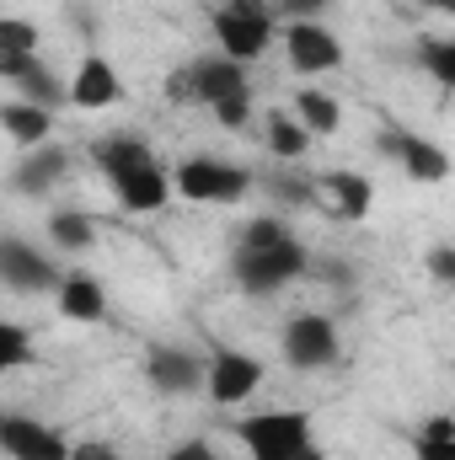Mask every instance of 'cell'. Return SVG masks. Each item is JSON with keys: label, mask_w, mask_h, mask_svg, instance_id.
Segmentation results:
<instances>
[{"label": "cell", "mask_w": 455, "mask_h": 460, "mask_svg": "<svg viewBox=\"0 0 455 460\" xmlns=\"http://www.w3.org/2000/svg\"><path fill=\"white\" fill-rule=\"evenodd\" d=\"M311 268H317V257L290 235V241H279V246H257V252H230V284L246 295V300H273V295H284L290 284H300V279H311Z\"/></svg>", "instance_id": "obj_1"}, {"label": "cell", "mask_w": 455, "mask_h": 460, "mask_svg": "<svg viewBox=\"0 0 455 460\" xmlns=\"http://www.w3.org/2000/svg\"><path fill=\"white\" fill-rule=\"evenodd\" d=\"M236 439L246 460H295L300 450L317 445V423L306 407H268V412L236 418Z\"/></svg>", "instance_id": "obj_2"}, {"label": "cell", "mask_w": 455, "mask_h": 460, "mask_svg": "<svg viewBox=\"0 0 455 460\" xmlns=\"http://www.w3.org/2000/svg\"><path fill=\"white\" fill-rule=\"evenodd\" d=\"M172 188H177V199H188V204H215V209H226V204H241V199L257 188V177H252L246 166H236V161H220V155H188V161L172 166Z\"/></svg>", "instance_id": "obj_3"}, {"label": "cell", "mask_w": 455, "mask_h": 460, "mask_svg": "<svg viewBox=\"0 0 455 460\" xmlns=\"http://www.w3.org/2000/svg\"><path fill=\"white\" fill-rule=\"evenodd\" d=\"M166 97L199 102V108H220L230 97H252V81H246L241 59H230V54H199L183 75L166 81Z\"/></svg>", "instance_id": "obj_4"}, {"label": "cell", "mask_w": 455, "mask_h": 460, "mask_svg": "<svg viewBox=\"0 0 455 460\" xmlns=\"http://www.w3.org/2000/svg\"><path fill=\"white\" fill-rule=\"evenodd\" d=\"M210 27H215L220 54L246 65V59L268 54V43H273V0H226V5H215Z\"/></svg>", "instance_id": "obj_5"}, {"label": "cell", "mask_w": 455, "mask_h": 460, "mask_svg": "<svg viewBox=\"0 0 455 460\" xmlns=\"http://www.w3.org/2000/svg\"><path fill=\"white\" fill-rule=\"evenodd\" d=\"M279 353H284V364H290V369H300V375L333 369V364H338V353H343L338 322H333V316H322V311H300V316H290V322H284V332H279Z\"/></svg>", "instance_id": "obj_6"}, {"label": "cell", "mask_w": 455, "mask_h": 460, "mask_svg": "<svg viewBox=\"0 0 455 460\" xmlns=\"http://www.w3.org/2000/svg\"><path fill=\"white\" fill-rule=\"evenodd\" d=\"M145 380L156 396H193L210 385V358L188 343H150L145 348Z\"/></svg>", "instance_id": "obj_7"}, {"label": "cell", "mask_w": 455, "mask_h": 460, "mask_svg": "<svg viewBox=\"0 0 455 460\" xmlns=\"http://www.w3.org/2000/svg\"><path fill=\"white\" fill-rule=\"evenodd\" d=\"M0 279H5L11 295H59L65 268L43 246H27L22 235H5L0 241Z\"/></svg>", "instance_id": "obj_8"}, {"label": "cell", "mask_w": 455, "mask_h": 460, "mask_svg": "<svg viewBox=\"0 0 455 460\" xmlns=\"http://www.w3.org/2000/svg\"><path fill=\"white\" fill-rule=\"evenodd\" d=\"M263 380H268V369H263L257 353H246V348H215L210 353V385H204V396L215 407H236V402L257 396Z\"/></svg>", "instance_id": "obj_9"}, {"label": "cell", "mask_w": 455, "mask_h": 460, "mask_svg": "<svg viewBox=\"0 0 455 460\" xmlns=\"http://www.w3.org/2000/svg\"><path fill=\"white\" fill-rule=\"evenodd\" d=\"M375 150H380V155H391V161L407 172V182H418V188H440V182L451 177V155H445L440 145H429L424 134H407V128H380Z\"/></svg>", "instance_id": "obj_10"}, {"label": "cell", "mask_w": 455, "mask_h": 460, "mask_svg": "<svg viewBox=\"0 0 455 460\" xmlns=\"http://www.w3.org/2000/svg\"><path fill=\"white\" fill-rule=\"evenodd\" d=\"M0 445H5L11 460H70V450H76V439L65 429L38 423L27 412H5L0 418Z\"/></svg>", "instance_id": "obj_11"}, {"label": "cell", "mask_w": 455, "mask_h": 460, "mask_svg": "<svg viewBox=\"0 0 455 460\" xmlns=\"http://www.w3.org/2000/svg\"><path fill=\"white\" fill-rule=\"evenodd\" d=\"M284 54H290V70L295 75H333L343 65L338 32L322 27V22H290L284 27Z\"/></svg>", "instance_id": "obj_12"}, {"label": "cell", "mask_w": 455, "mask_h": 460, "mask_svg": "<svg viewBox=\"0 0 455 460\" xmlns=\"http://www.w3.org/2000/svg\"><path fill=\"white\" fill-rule=\"evenodd\" d=\"M108 188H113L118 209H129V215H156V209H166V199L177 193V188H172V172H166L161 161H145V166L118 172V177H108Z\"/></svg>", "instance_id": "obj_13"}, {"label": "cell", "mask_w": 455, "mask_h": 460, "mask_svg": "<svg viewBox=\"0 0 455 460\" xmlns=\"http://www.w3.org/2000/svg\"><path fill=\"white\" fill-rule=\"evenodd\" d=\"M70 172V150L65 145H38V150H22V161L11 166V193L16 199H38L49 188H59Z\"/></svg>", "instance_id": "obj_14"}, {"label": "cell", "mask_w": 455, "mask_h": 460, "mask_svg": "<svg viewBox=\"0 0 455 460\" xmlns=\"http://www.w3.org/2000/svg\"><path fill=\"white\" fill-rule=\"evenodd\" d=\"M118 97H123L118 70L103 59V54H86L81 70L70 75V108H81V113H103V108H113Z\"/></svg>", "instance_id": "obj_15"}, {"label": "cell", "mask_w": 455, "mask_h": 460, "mask_svg": "<svg viewBox=\"0 0 455 460\" xmlns=\"http://www.w3.org/2000/svg\"><path fill=\"white\" fill-rule=\"evenodd\" d=\"M54 311L76 327H97V322H108V289L97 284V273H65Z\"/></svg>", "instance_id": "obj_16"}, {"label": "cell", "mask_w": 455, "mask_h": 460, "mask_svg": "<svg viewBox=\"0 0 455 460\" xmlns=\"http://www.w3.org/2000/svg\"><path fill=\"white\" fill-rule=\"evenodd\" d=\"M317 188H322L327 209L343 215V220H370V209H375V182L364 172H348V166L343 172H322Z\"/></svg>", "instance_id": "obj_17"}, {"label": "cell", "mask_w": 455, "mask_h": 460, "mask_svg": "<svg viewBox=\"0 0 455 460\" xmlns=\"http://www.w3.org/2000/svg\"><path fill=\"white\" fill-rule=\"evenodd\" d=\"M92 161H97L103 177H118V172H129V166L156 161V150H150V139H145L139 128H113V134L92 139Z\"/></svg>", "instance_id": "obj_18"}, {"label": "cell", "mask_w": 455, "mask_h": 460, "mask_svg": "<svg viewBox=\"0 0 455 460\" xmlns=\"http://www.w3.org/2000/svg\"><path fill=\"white\" fill-rule=\"evenodd\" d=\"M0 128H5V139H11L16 150H38V145H49V134H54V113L16 97V102L0 108Z\"/></svg>", "instance_id": "obj_19"}, {"label": "cell", "mask_w": 455, "mask_h": 460, "mask_svg": "<svg viewBox=\"0 0 455 460\" xmlns=\"http://www.w3.org/2000/svg\"><path fill=\"white\" fill-rule=\"evenodd\" d=\"M290 113L300 118L317 139H333L343 128V102L333 97V92H322V86H300L295 97H290Z\"/></svg>", "instance_id": "obj_20"}, {"label": "cell", "mask_w": 455, "mask_h": 460, "mask_svg": "<svg viewBox=\"0 0 455 460\" xmlns=\"http://www.w3.org/2000/svg\"><path fill=\"white\" fill-rule=\"evenodd\" d=\"M43 235H49V246H54V252L81 257V252H92V246H97V220H92L86 209H54V215H49V226H43Z\"/></svg>", "instance_id": "obj_21"}, {"label": "cell", "mask_w": 455, "mask_h": 460, "mask_svg": "<svg viewBox=\"0 0 455 460\" xmlns=\"http://www.w3.org/2000/svg\"><path fill=\"white\" fill-rule=\"evenodd\" d=\"M263 134H268V150H273L279 161H290V166H295V161H306V150H311V139H317V134L290 113V108H273L268 123H263Z\"/></svg>", "instance_id": "obj_22"}, {"label": "cell", "mask_w": 455, "mask_h": 460, "mask_svg": "<svg viewBox=\"0 0 455 460\" xmlns=\"http://www.w3.org/2000/svg\"><path fill=\"white\" fill-rule=\"evenodd\" d=\"M16 97H22V102H32V108H49V113L70 108V86H65V81H59L43 59H38V65L16 81Z\"/></svg>", "instance_id": "obj_23"}, {"label": "cell", "mask_w": 455, "mask_h": 460, "mask_svg": "<svg viewBox=\"0 0 455 460\" xmlns=\"http://www.w3.org/2000/svg\"><path fill=\"white\" fill-rule=\"evenodd\" d=\"M413 460H455V418H429L413 434Z\"/></svg>", "instance_id": "obj_24"}, {"label": "cell", "mask_w": 455, "mask_h": 460, "mask_svg": "<svg viewBox=\"0 0 455 460\" xmlns=\"http://www.w3.org/2000/svg\"><path fill=\"white\" fill-rule=\"evenodd\" d=\"M418 65H424L445 92H455V38H418Z\"/></svg>", "instance_id": "obj_25"}, {"label": "cell", "mask_w": 455, "mask_h": 460, "mask_svg": "<svg viewBox=\"0 0 455 460\" xmlns=\"http://www.w3.org/2000/svg\"><path fill=\"white\" fill-rule=\"evenodd\" d=\"M268 193H273L279 204H290V209H311V204H322V188H317V182H306V177H295V172L268 177Z\"/></svg>", "instance_id": "obj_26"}, {"label": "cell", "mask_w": 455, "mask_h": 460, "mask_svg": "<svg viewBox=\"0 0 455 460\" xmlns=\"http://www.w3.org/2000/svg\"><path fill=\"white\" fill-rule=\"evenodd\" d=\"M32 358V332L22 322H0V369H27Z\"/></svg>", "instance_id": "obj_27"}, {"label": "cell", "mask_w": 455, "mask_h": 460, "mask_svg": "<svg viewBox=\"0 0 455 460\" xmlns=\"http://www.w3.org/2000/svg\"><path fill=\"white\" fill-rule=\"evenodd\" d=\"M43 32L27 16H0V54H38Z\"/></svg>", "instance_id": "obj_28"}, {"label": "cell", "mask_w": 455, "mask_h": 460, "mask_svg": "<svg viewBox=\"0 0 455 460\" xmlns=\"http://www.w3.org/2000/svg\"><path fill=\"white\" fill-rule=\"evenodd\" d=\"M279 241H290V226H284L279 215H257V220H246V226H241V235H236V246H241V252L279 246Z\"/></svg>", "instance_id": "obj_29"}, {"label": "cell", "mask_w": 455, "mask_h": 460, "mask_svg": "<svg viewBox=\"0 0 455 460\" xmlns=\"http://www.w3.org/2000/svg\"><path fill=\"white\" fill-rule=\"evenodd\" d=\"M424 273H429L434 284L455 289V246H451V241H440V246H429V252H424Z\"/></svg>", "instance_id": "obj_30"}, {"label": "cell", "mask_w": 455, "mask_h": 460, "mask_svg": "<svg viewBox=\"0 0 455 460\" xmlns=\"http://www.w3.org/2000/svg\"><path fill=\"white\" fill-rule=\"evenodd\" d=\"M210 113H215L220 128H246V123H252V97H230V102L210 108Z\"/></svg>", "instance_id": "obj_31"}, {"label": "cell", "mask_w": 455, "mask_h": 460, "mask_svg": "<svg viewBox=\"0 0 455 460\" xmlns=\"http://www.w3.org/2000/svg\"><path fill=\"white\" fill-rule=\"evenodd\" d=\"M327 5H333V0H273V11L290 16V22H317Z\"/></svg>", "instance_id": "obj_32"}, {"label": "cell", "mask_w": 455, "mask_h": 460, "mask_svg": "<svg viewBox=\"0 0 455 460\" xmlns=\"http://www.w3.org/2000/svg\"><path fill=\"white\" fill-rule=\"evenodd\" d=\"M166 460H220V450L210 445V439H183V445H172Z\"/></svg>", "instance_id": "obj_33"}, {"label": "cell", "mask_w": 455, "mask_h": 460, "mask_svg": "<svg viewBox=\"0 0 455 460\" xmlns=\"http://www.w3.org/2000/svg\"><path fill=\"white\" fill-rule=\"evenodd\" d=\"M70 460H118V450L108 439H81V445L70 450Z\"/></svg>", "instance_id": "obj_34"}, {"label": "cell", "mask_w": 455, "mask_h": 460, "mask_svg": "<svg viewBox=\"0 0 455 460\" xmlns=\"http://www.w3.org/2000/svg\"><path fill=\"white\" fill-rule=\"evenodd\" d=\"M429 11H445V16H455V0H424Z\"/></svg>", "instance_id": "obj_35"}, {"label": "cell", "mask_w": 455, "mask_h": 460, "mask_svg": "<svg viewBox=\"0 0 455 460\" xmlns=\"http://www.w3.org/2000/svg\"><path fill=\"white\" fill-rule=\"evenodd\" d=\"M295 460H327V456H322V445H311V450H300Z\"/></svg>", "instance_id": "obj_36"}]
</instances>
